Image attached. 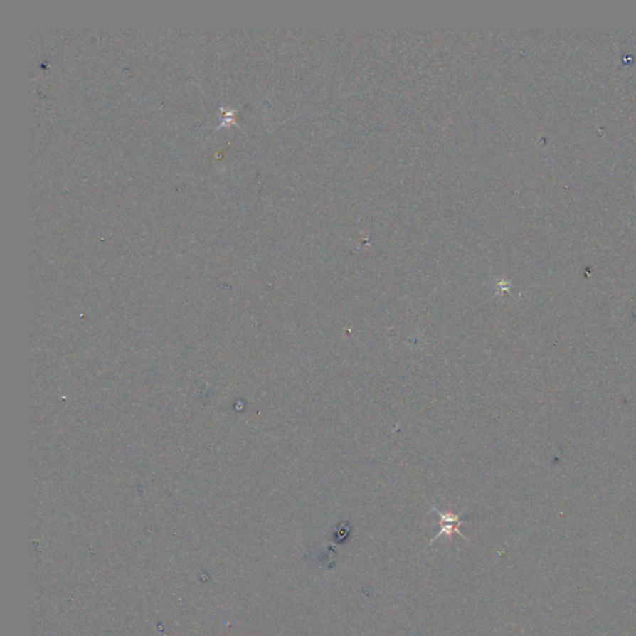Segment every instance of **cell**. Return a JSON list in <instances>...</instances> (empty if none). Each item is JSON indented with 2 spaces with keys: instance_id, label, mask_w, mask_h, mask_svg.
<instances>
[{
  "instance_id": "obj_1",
  "label": "cell",
  "mask_w": 636,
  "mask_h": 636,
  "mask_svg": "<svg viewBox=\"0 0 636 636\" xmlns=\"http://www.w3.org/2000/svg\"><path fill=\"white\" fill-rule=\"evenodd\" d=\"M431 511H435L436 514H439V517H440V521L438 522V524L440 526V531H439V534H436L434 539H431L429 542H428V548L431 547V544L435 542L436 539H440L441 536H446L447 539H449V542H451V537H452V534H457L460 537L467 541L464 534L460 531V526L462 524H467L469 521H465V519H462V514L464 512H460L459 514H452L451 511H447V512H441L440 509H436L435 506H433L431 507Z\"/></svg>"
}]
</instances>
